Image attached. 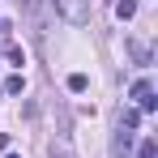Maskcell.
Wrapping results in <instances>:
<instances>
[{
	"label": "cell",
	"mask_w": 158,
	"mask_h": 158,
	"mask_svg": "<svg viewBox=\"0 0 158 158\" xmlns=\"http://www.w3.org/2000/svg\"><path fill=\"white\" fill-rule=\"evenodd\" d=\"M56 9H60V17L73 22V26H85V22H90V0H56Z\"/></svg>",
	"instance_id": "cell-1"
},
{
	"label": "cell",
	"mask_w": 158,
	"mask_h": 158,
	"mask_svg": "<svg viewBox=\"0 0 158 158\" xmlns=\"http://www.w3.org/2000/svg\"><path fill=\"white\" fill-rule=\"evenodd\" d=\"M132 103H137V111H141V115H150V111H158L154 85H150V81H137V85H132Z\"/></svg>",
	"instance_id": "cell-2"
},
{
	"label": "cell",
	"mask_w": 158,
	"mask_h": 158,
	"mask_svg": "<svg viewBox=\"0 0 158 158\" xmlns=\"http://www.w3.org/2000/svg\"><path fill=\"white\" fill-rule=\"evenodd\" d=\"M128 145H132V132L115 124V137H111V158H128Z\"/></svg>",
	"instance_id": "cell-3"
},
{
	"label": "cell",
	"mask_w": 158,
	"mask_h": 158,
	"mask_svg": "<svg viewBox=\"0 0 158 158\" xmlns=\"http://www.w3.org/2000/svg\"><path fill=\"white\" fill-rule=\"evenodd\" d=\"M128 56L137 60V64H141V69H145V64H154V56H150V47H145V43H137V39H128Z\"/></svg>",
	"instance_id": "cell-4"
},
{
	"label": "cell",
	"mask_w": 158,
	"mask_h": 158,
	"mask_svg": "<svg viewBox=\"0 0 158 158\" xmlns=\"http://www.w3.org/2000/svg\"><path fill=\"white\" fill-rule=\"evenodd\" d=\"M115 124H120V128H137V124H141V111H137V107H124V111H120V115H115Z\"/></svg>",
	"instance_id": "cell-5"
},
{
	"label": "cell",
	"mask_w": 158,
	"mask_h": 158,
	"mask_svg": "<svg viewBox=\"0 0 158 158\" xmlns=\"http://www.w3.org/2000/svg\"><path fill=\"white\" fill-rule=\"evenodd\" d=\"M17 9H22V17H26L30 26L39 30V0H17Z\"/></svg>",
	"instance_id": "cell-6"
},
{
	"label": "cell",
	"mask_w": 158,
	"mask_h": 158,
	"mask_svg": "<svg viewBox=\"0 0 158 158\" xmlns=\"http://www.w3.org/2000/svg\"><path fill=\"white\" fill-rule=\"evenodd\" d=\"M4 60H9V64H26V52H22L17 43H4Z\"/></svg>",
	"instance_id": "cell-7"
},
{
	"label": "cell",
	"mask_w": 158,
	"mask_h": 158,
	"mask_svg": "<svg viewBox=\"0 0 158 158\" xmlns=\"http://www.w3.org/2000/svg\"><path fill=\"white\" fill-rule=\"evenodd\" d=\"M137 158H158V141L154 137H145V141L137 145Z\"/></svg>",
	"instance_id": "cell-8"
},
{
	"label": "cell",
	"mask_w": 158,
	"mask_h": 158,
	"mask_svg": "<svg viewBox=\"0 0 158 158\" xmlns=\"http://www.w3.org/2000/svg\"><path fill=\"white\" fill-rule=\"evenodd\" d=\"M132 13H137V0H120V4H115V17H120V22H128Z\"/></svg>",
	"instance_id": "cell-9"
},
{
	"label": "cell",
	"mask_w": 158,
	"mask_h": 158,
	"mask_svg": "<svg viewBox=\"0 0 158 158\" xmlns=\"http://www.w3.org/2000/svg\"><path fill=\"white\" fill-rule=\"evenodd\" d=\"M85 85H90L85 73H73V77H69V90H73V94H85Z\"/></svg>",
	"instance_id": "cell-10"
},
{
	"label": "cell",
	"mask_w": 158,
	"mask_h": 158,
	"mask_svg": "<svg viewBox=\"0 0 158 158\" xmlns=\"http://www.w3.org/2000/svg\"><path fill=\"white\" fill-rule=\"evenodd\" d=\"M4 90H9V94H22V90H26V77H22V73H13V77L4 81Z\"/></svg>",
	"instance_id": "cell-11"
},
{
	"label": "cell",
	"mask_w": 158,
	"mask_h": 158,
	"mask_svg": "<svg viewBox=\"0 0 158 158\" xmlns=\"http://www.w3.org/2000/svg\"><path fill=\"white\" fill-rule=\"evenodd\" d=\"M0 34H4V22H0Z\"/></svg>",
	"instance_id": "cell-12"
},
{
	"label": "cell",
	"mask_w": 158,
	"mask_h": 158,
	"mask_svg": "<svg viewBox=\"0 0 158 158\" xmlns=\"http://www.w3.org/2000/svg\"><path fill=\"white\" fill-rule=\"evenodd\" d=\"M9 158H17V154H9Z\"/></svg>",
	"instance_id": "cell-13"
}]
</instances>
